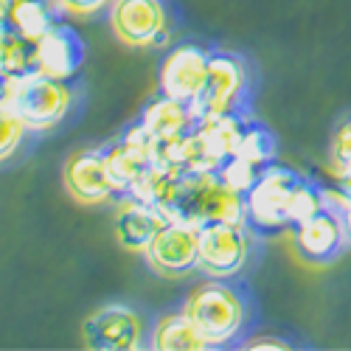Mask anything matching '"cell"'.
Wrapping results in <instances>:
<instances>
[{
    "label": "cell",
    "instance_id": "16",
    "mask_svg": "<svg viewBox=\"0 0 351 351\" xmlns=\"http://www.w3.org/2000/svg\"><path fill=\"white\" fill-rule=\"evenodd\" d=\"M149 335H152L149 348H158V351H202V348H208L186 312L163 315Z\"/></svg>",
    "mask_w": 351,
    "mask_h": 351
},
{
    "label": "cell",
    "instance_id": "3",
    "mask_svg": "<svg viewBox=\"0 0 351 351\" xmlns=\"http://www.w3.org/2000/svg\"><path fill=\"white\" fill-rule=\"evenodd\" d=\"M12 110L32 132H45L60 124L71 110V90L62 79L32 71L20 79Z\"/></svg>",
    "mask_w": 351,
    "mask_h": 351
},
{
    "label": "cell",
    "instance_id": "20",
    "mask_svg": "<svg viewBox=\"0 0 351 351\" xmlns=\"http://www.w3.org/2000/svg\"><path fill=\"white\" fill-rule=\"evenodd\" d=\"M324 208H326L324 191L315 189L306 180H301L295 186V191H292V197H289V225H301V222H306L309 217H315L317 211H324Z\"/></svg>",
    "mask_w": 351,
    "mask_h": 351
},
{
    "label": "cell",
    "instance_id": "19",
    "mask_svg": "<svg viewBox=\"0 0 351 351\" xmlns=\"http://www.w3.org/2000/svg\"><path fill=\"white\" fill-rule=\"evenodd\" d=\"M237 155L256 163L258 169H265L267 163H273V155H276V141L273 135L265 130V127H258V124H245V132L239 138V146H237Z\"/></svg>",
    "mask_w": 351,
    "mask_h": 351
},
{
    "label": "cell",
    "instance_id": "23",
    "mask_svg": "<svg viewBox=\"0 0 351 351\" xmlns=\"http://www.w3.org/2000/svg\"><path fill=\"white\" fill-rule=\"evenodd\" d=\"M332 158H335V163H337L340 171L351 169V119L343 121L337 127L335 138H332Z\"/></svg>",
    "mask_w": 351,
    "mask_h": 351
},
{
    "label": "cell",
    "instance_id": "10",
    "mask_svg": "<svg viewBox=\"0 0 351 351\" xmlns=\"http://www.w3.org/2000/svg\"><path fill=\"white\" fill-rule=\"evenodd\" d=\"M34 60L40 73L68 82L84 62V43L73 32V25L60 20L34 43Z\"/></svg>",
    "mask_w": 351,
    "mask_h": 351
},
{
    "label": "cell",
    "instance_id": "6",
    "mask_svg": "<svg viewBox=\"0 0 351 351\" xmlns=\"http://www.w3.org/2000/svg\"><path fill=\"white\" fill-rule=\"evenodd\" d=\"M146 261L163 276H186L199 261V228L169 219L146 247Z\"/></svg>",
    "mask_w": 351,
    "mask_h": 351
},
{
    "label": "cell",
    "instance_id": "25",
    "mask_svg": "<svg viewBox=\"0 0 351 351\" xmlns=\"http://www.w3.org/2000/svg\"><path fill=\"white\" fill-rule=\"evenodd\" d=\"M245 348H287V343L278 337H253L245 343Z\"/></svg>",
    "mask_w": 351,
    "mask_h": 351
},
{
    "label": "cell",
    "instance_id": "18",
    "mask_svg": "<svg viewBox=\"0 0 351 351\" xmlns=\"http://www.w3.org/2000/svg\"><path fill=\"white\" fill-rule=\"evenodd\" d=\"M32 71H37L34 40H25L9 23H0V73L25 76Z\"/></svg>",
    "mask_w": 351,
    "mask_h": 351
},
{
    "label": "cell",
    "instance_id": "2",
    "mask_svg": "<svg viewBox=\"0 0 351 351\" xmlns=\"http://www.w3.org/2000/svg\"><path fill=\"white\" fill-rule=\"evenodd\" d=\"M245 93H247V71L239 56L211 53L206 82H202L197 99L189 104L194 124L206 119H217V115H225V112H239Z\"/></svg>",
    "mask_w": 351,
    "mask_h": 351
},
{
    "label": "cell",
    "instance_id": "5",
    "mask_svg": "<svg viewBox=\"0 0 351 351\" xmlns=\"http://www.w3.org/2000/svg\"><path fill=\"white\" fill-rule=\"evenodd\" d=\"M250 256V237L245 225L208 222L199 225V261L197 267L211 278L237 276Z\"/></svg>",
    "mask_w": 351,
    "mask_h": 351
},
{
    "label": "cell",
    "instance_id": "26",
    "mask_svg": "<svg viewBox=\"0 0 351 351\" xmlns=\"http://www.w3.org/2000/svg\"><path fill=\"white\" fill-rule=\"evenodd\" d=\"M343 194L351 199V169L343 171Z\"/></svg>",
    "mask_w": 351,
    "mask_h": 351
},
{
    "label": "cell",
    "instance_id": "8",
    "mask_svg": "<svg viewBox=\"0 0 351 351\" xmlns=\"http://www.w3.org/2000/svg\"><path fill=\"white\" fill-rule=\"evenodd\" d=\"M110 25L127 45H158L166 40L169 14L163 0H112Z\"/></svg>",
    "mask_w": 351,
    "mask_h": 351
},
{
    "label": "cell",
    "instance_id": "21",
    "mask_svg": "<svg viewBox=\"0 0 351 351\" xmlns=\"http://www.w3.org/2000/svg\"><path fill=\"white\" fill-rule=\"evenodd\" d=\"M217 174H219V180H222L225 186H230L233 191L247 194V191L253 189V183L258 180L261 169H258L256 163H250V160L239 158V155H233V158H228V160L217 169Z\"/></svg>",
    "mask_w": 351,
    "mask_h": 351
},
{
    "label": "cell",
    "instance_id": "14",
    "mask_svg": "<svg viewBox=\"0 0 351 351\" xmlns=\"http://www.w3.org/2000/svg\"><path fill=\"white\" fill-rule=\"evenodd\" d=\"M104 160H107L110 180H112L115 191H119V197L127 194V189L152 166V155L146 149H138V146L127 143L124 138L104 146Z\"/></svg>",
    "mask_w": 351,
    "mask_h": 351
},
{
    "label": "cell",
    "instance_id": "12",
    "mask_svg": "<svg viewBox=\"0 0 351 351\" xmlns=\"http://www.w3.org/2000/svg\"><path fill=\"white\" fill-rule=\"evenodd\" d=\"M65 186L82 202H104L107 197L119 194L110 180L104 149H84L73 155L65 166Z\"/></svg>",
    "mask_w": 351,
    "mask_h": 351
},
{
    "label": "cell",
    "instance_id": "9",
    "mask_svg": "<svg viewBox=\"0 0 351 351\" xmlns=\"http://www.w3.org/2000/svg\"><path fill=\"white\" fill-rule=\"evenodd\" d=\"M208 62H211V53L191 43L169 51V56L160 65V93L183 104H191L199 93L202 82H206Z\"/></svg>",
    "mask_w": 351,
    "mask_h": 351
},
{
    "label": "cell",
    "instance_id": "13",
    "mask_svg": "<svg viewBox=\"0 0 351 351\" xmlns=\"http://www.w3.org/2000/svg\"><path fill=\"white\" fill-rule=\"evenodd\" d=\"M169 222L166 211L138 202L132 197H121L119 214H115V237L127 250H141L146 253L149 242L158 237V230Z\"/></svg>",
    "mask_w": 351,
    "mask_h": 351
},
{
    "label": "cell",
    "instance_id": "11",
    "mask_svg": "<svg viewBox=\"0 0 351 351\" xmlns=\"http://www.w3.org/2000/svg\"><path fill=\"white\" fill-rule=\"evenodd\" d=\"M346 239H348L346 219L332 208L317 211L306 222L295 225V247H298V253L306 261H317V265L320 261H332L343 250Z\"/></svg>",
    "mask_w": 351,
    "mask_h": 351
},
{
    "label": "cell",
    "instance_id": "15",
    "mask_svg": "<svg viewBox=\"0 0 351 351\" xmlns=\"http://www.w3.org/2000/svg\"><path fill=\"white\" fill-rule=\"evenodd\" d=\"M141 121L155 138H178L194 127V115H191L189 104L160 93V99H155L141 112Z\"/></svg>",
    "mask_w": 351,
    "mask_h": 351
},
{
    "label": "cell",
    "instance_id": "4",
    "mask_svg": "<svg viewBox=\"0 0 351 351\" xmlns=\"http://www.w3.org/2000/svg\"><path fill=\"white\" fill-rule=\"evenodd\" d=\"M301 180L304 178L292 169L267 163L253 189L245 194V211L250 225L258 230H278L289 225V197Z\"/></svg>",
    "mask_w": 351,
    "mask_h": 351
},
{
    "label": "cell",
    "instance_id": "24",
    "mask_svg": "<svg viewBox=\"0 0 351 351\" xmlns=\"http://www.w3.org/2000/svg\"><path fill=\"white\" fill-rule=\"evenodd\" d=\"M60 6L62 14H93L101 6H107L110 0H53Z\"/></svg>",
    "mask_w": 351,
    "mask_h": 351
},
{
    "label": "cell",
    "instance_id": "1",
    "mask_svg": "<svg viewBox=\"0 0 351 351\" xmlns=\"http://www.w3.org/2000/svg\"><path fill=\"white\" fill-rule=\"evenodd\" d=\"M183 312L191 317V324L197 326L206 346L219 348L233 343V337L242 332L247 306L245 298L239 295V289H233L222 281H208L189 292Z\"/></svg>",
    "mask_w": 351,
    "mask_h": 351
},
{
    "label": "cell",
    "instance_id": "27",
    "mask_svg": "<svg viewBox=\"0 0 351 351\" xmlns=\"http://www.w3.org/2000/svg\"><path fill=\"white\" fill-rule=\"evenodd\" d=\"M9 6H12V0H0V23H6V17H9Z\"/></svg>",
    "mask_w": 351,
    "mask_h": 351
},
{
    "label": "cell",
    "instance_id": "17",
    "mask_svg": "<svg viewBox=\"0 0 351 351\" xmlns=\"http://www.w3.org/2000/svg\"><path fill=\"white\" fill-rule=\"evenodd\" d=\"M62 12L53 0H12L6 23L25 40H40L53 23H60Z\"/></svg>",
    "mask_w": 351,
    "mask_h": 351
},
{
    "label": "cell",
    "instance_id": "22",
    "mask_svg": "<svg viewBox=\"0 0 351 351\" xmlns=\"http://www.w3.org/2000/svg\"><path fill=\"white\" fill-rule=\"evenodd\" d=\"M25 124L17 119V112L12 107H0V160H6L25 135Z\"/></svg>",
    "mask_w": 351,
    "mask_h": 351
},
{
    "label": "cell",
    "instance_id": "28",
    "mask_svg": "<svg viewBox=\"0 0 351 351\" xmlns=\"http://www.w3.org/2000/svg\"><path fill=\"white\" fill-rule=\"evenodd\" d=\"M343 219H346V228H348V237H351V199H348V206L343 211Z\"/></svg>",
    "mask_w": 351,
    "mask_h": 351
},
{
    "label": "cell",
    "instance_id": "7",
    "mask_svg": "<svg viewBox=\"0 0 351 351\" xmlns=\"http://www.w3.org/2000/svg\"><path fill=\"white\" fill-rule=\"evenodd\" d=\"M84 346L99 351H135L143 346V317L130 306H104L84 320Z\"/></svg>",
    "mask_w": 351,
    "mask_h": 351
}]
</instances>
